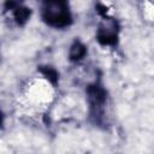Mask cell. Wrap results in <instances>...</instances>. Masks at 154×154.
I'll return each instance as SVG.
<instances>
[{"label": "cell", "instance_id": "1", "mask_svg": "<svg viewBox=\"0 0 154 154\" xmlns=\"http://www.w3.org/2000/svg\"><path fill=\"white\" fill-rule=\"evenodd\" d=\"M85 95H87L89 122L94 126L105 129L108 125V118H107L108 91L100 78L95 79L94 82L87 85Z\"/></svg>", "mask_w": 154, "mask_h": 154}, {"label": "cell", "instance_id": "2", "mask_svg": "<svg viewBox=\"0 0 154 154\" xmlns=\"http://www.w3.org/2000/svg\"><path fill=\"white\" fill-rule=\"evenodd\" d=\"M41 20L49 28L64 30L73 24L70 4L65 0H47L40 5Z\"/></svg>", "mask_w": 154, "mask_h": 154}, {"label": "cell", "instance_id": "3", "mask_svg": "<svg viewBox=\"0 0 154 154\" xmlns=\"http://www.w3.org/2000/svg\"><path fill=\"white\" fill-rule=\"evenodd\" d=\"M100 22L96 28L95 40L102 47L116 48L119 43L120 35V24L117 18L107 13L100 16Z\"/></svg>", "mask_w": 154, "mask_h": 154}, {"label": "cell", "instance_id": "4", "mask_svg": "<svg viewBox=\"0 0 154 154\" xmlns=\"http://www.w3.org/2000/svg\"><path fill=\"white\" fill-rule=\"evenodd\" d=\"M4 12L8 13L13 23L20 28L26 25L32 14V10L19 1H6L4 4Z\"/></svg>", "mask_w": 154, "mask_h": 154}, {"label": "cell", "instance_id": "5", "mask_svg": "<svg viewBox=\"0 0 154 154\" xmlns=\"http://www.w3.org/2000/svg\"><path fill=\"white\" fill-rule=\"evenodd\" d=\"M88 54V47L87 45L81 40V38H73V41L71 42L70 47H69V53H67V58L71 63L76 64L82 61Z\"/></svg>", "mask_w": 154, "mask_h": 154}, {"label": "cell", "instance_id": "6", "mask_svg": "<svg viewBox=\"0 0 154 154\" xmlns=\"http://www.w3.org/2000/svg\"><path fill=\"white\" fill-rule=\"evenodd\" d=\"M37 71L54 88H57L59 85V72L54 66H52V65H40V66H37Z\"/></svg>", "mask_w": 154, "mask_h": 154}, {"label": "cell", "instance_id": "7", "mask_svg": "<svg viewBox=\"0 0 154 154\" xmlns=\"http://www.w3.org/2000/svg\"><path fill=\"white\" fill-rule=\"evenodd\" d=\"M4 124H5V114L0 108V129H4Z\"/></svg>", "mask_w": 154, "mask_h": 154}]
</instances>
